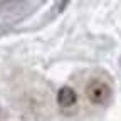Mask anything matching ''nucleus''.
<instances>
[{
    "mask_svg": "<svg viewBox=\"0 0 121 121\" xmlns=\"http://www.w3.org/2000/svg\"><path fill=\"white\" fill-rule=\"evenodd\" d=\"M86 94H87V98H89L91 103L103 104V103H106V101L109 99V96H111V89H109V86L106 84V82L96 79V81H91V82L87 84V87H86Z\"/></svg>",
    "mask_w": 121,
    "mask_h": 121,
    "instance_id": "nucleus-1",
    "label": "nucleus"
},
{
    "mask_svg": "<svg viewBox=\"0 0 121 121\" xmlns=\"http://www.w3.org/2000/svg\"><path fill=\"white\" fill-rule=\"evenodd\" d=\"M76 99H78V96H76V91L69 86H64L59 89L57 93V103L62 106V108H69V106H72L76 103Z\"/></svg>",
    "mask_w": 121,
    "mask_h": 121,
    "instance_id": "nucleus-2",
    "label": "nucleus"
}]
</instances>
